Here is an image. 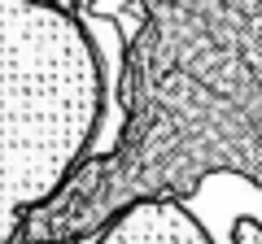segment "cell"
<instances>
[{
  "mask_svg": "<svg viewBox=\"0 0 262 244\" xmlns=\"http://www.w3.org/2000/svg\"><path fill=\"white\" fill-rule=\"evenodd\" d=\"M105 57L70 0H0V244L96 153Z\"/></svg>",
  "mask_w": 262,
  "mask_h": 244,
  "instance_id": "obj_1",
  "label": "cell"
},
{
  "mask_svg": "<svg viewBox=\"0 0 262 244\" xmlns=\"http://www.w3.org/2000/svg\"><path fill=\"white\" fill-rule=\"evenodd\" d=\"M96 244H214V240H210L206 223L188 209V201L149 197L122 209L96 235Z\"/></svg>",
  "mask_w": 262,
  "mask_h": 244,
  "instance_id": "obj_2",
  "label": "cell"
},
{
  "mask_svg": "<svg viewBox=\"0 0 262 244\" xmlns=\"http://www.w3.org/2000/svg\"><path fill=\"white\" fill-rule=\"evenodd\" d=\"M232 244H262V223L241 218V223L232 227Z\"/></svg>",
  "mask_w": 262,
  "mask_h": 244,
  "instance_id": "obj_3",
  "label": "cell"
}]
</instances>
